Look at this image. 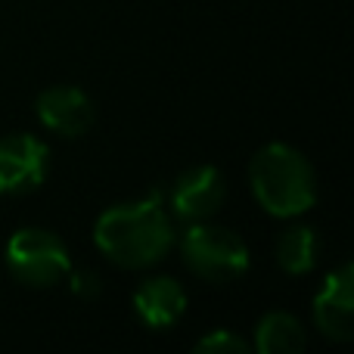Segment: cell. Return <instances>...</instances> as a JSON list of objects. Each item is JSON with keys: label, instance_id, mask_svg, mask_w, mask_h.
Masks as SVG:
<instances>
[{"label": "cell", "instance_id": "6da1fadb", "mask_svg": "<svg viewBox=\"0 0 354 354\" xmlns=\"http://www.w3.org/2000/svg\"><path fill=\"white\" fill-rule=\"evenodd\" d=\"M93 243L112 264L124 270H143L159 264L177 243L171 214L162 205V196L122 202L106 208L93 224Z\"/></svg>", "mask_w": 354, "mask_h": 354}, {"label": "cell", "instance_id": "7a4b0ae2", "mask_svg": "<svg viewBox=\"0 0 354 354\" xmlns=\"http://www.w3.org/2000/svg\"><path fill=\"white\" fill-rule=\"evenodd\" d=\"M249 187L270 218H299L317 202V174L305 153L289 143H268L249 162Z\"/></svg>", "mask_w": 354, "mask_h": 354}, {"label": "cell", "instance_id": "3957f363", "mask_svg": "<svg viewBox=\"0 0 354 354\" xmlns=\"http://www.w3.org/2000/svg\"><path fill=\"white\" fill-rule=\"evenodd\" d=\"M180 258L208 283H233L249 270V245L230 227L196 221L180 236Z\"/></svg>", "mask_w": 354, "mask_h": 354}, {"label": "cell", "instance_id": "277c9868", "mask_svg": "<svg viewBox=\"0 0 354 354\" xmlns=\"http://www.w3.org/2000/svg\"><path fill=\"white\" fill-rule=\"evenodd\" d=\"M6 270L12 280L31 289H50L62 283L72 270V255L62 236L44 230V227H22L6 243Z\"/></svg>", "mask_w": 354, "mask_h": 354}, {"label": "cell", "instance_id": "5b68a950", "mask_svg": "<svg viewBox=\"0 0 354 354\" xmlns=\"http://www.w3.org/2000/svg\"><path fill=\"white\" fill-rule=\"evenodd\" d=\"M50 149L35 134L0 137V196H25L47 177Z\"/></svg>", "mask_w": 354, "mask_h": 354}, {"label": "cell", "instance_id": "8992f818", "mask_svg": "<svg viewBox=\"0 0 354 354\" xmlns=\"http://www.w3.org/2000/svg\"><path fill=\"white\" fill-rule=\"evenodd\" d=\"M314 326L330 342H351L354 339V268L342 261L330 270L314 295Z\"/></svg>", "mask_w": 354, "mask_h": 354}, {"label": "cell", "instance_id": "52a82bcc", "mask_svg": "<svg viewBox=\"0 0 354 354\" xmlns=\"http://www.w3.org/2000/svg\"><path fill=\"white\" fill-rule=\"evenodd\" d=\"M227 196V180L214 165H196L187 168L168 189V205H171L174 218L196 224V221H208L212 214L221 212Z\"/></svg>", "mask_w": 354, "mask_h": 354}, {"label": "cell", "instance_id": "ba28073f", "mask_svg": "<svg viewBox=\"0 0 354 354\" xmlns=\"http://www.w3.org/2000/svg\"><path fill=\"white\" fill-rule=\"evenodd\" d=\"M35 109L41 124L47 131H53L56 137H81L97 122L93 100L81 87H72V84H53L47 91H41Z\"/></svg>", "mask_w": 354, "mask_h": 354}, {"label": "cell", "instance_id": "9c48e42d", "mask_svg": "<svg viewBox=\"0 0 354 354\" xmlns=\"http://www.w3.org/2000/svg\"><path fill=\"white\" fill-rule=\"evenodd\" d=\"M134 314L149 330H168L187 311V292L174 277H147L134 289Z\"/></svg>", "mask_w": 354, "mask_h": 354}, {"label": "cell", "instance_id": "30bf717a", "mask_svg": "<svg viewBox=\"0 0 354 354\" xmlns=\"http://www.w3.org/2000/svg\"><path fill=\"white\" fill-rule=\"evenodd\" d=\"M308 345L305 326L289 311H268L255 326L258 354H301Z\"/></svg>", "mask_w": 354, "mask_h": 354}, {"label": "cell", "instance_id": "8fae6325", "mask_svg": "<svg viewBox=\"0 0 354 354\" xmlns=\"http://www.w3.org/2000/svg\"><path fill=\"white\" fill-rule=\"evenodd\" d=\"M320 261V233L308 224H292L277 236V264L286 274H311Z\"/></svg>", "mask_w": 354, "mask_h": 354}, {"label": "cell", "instance_id": "7c38bea8", "mask_svg": "<svg viewBox=\"0 0 354 354\" xmlns=\"http://www.w3.org/2000/svg\"><path fill=\"white\" fill-rule=\"evenodd\" d=\"M196 354H249L252 345L230 330H212L193 345Z\"/></svg>", "mask_w": 354, "mask_h": 354}, {"label": "cell", "instance_id": "4fadbf2b", "mask_svg": "<svg viewBox=\"0 0 354 354\" xmlns=\"http://www.w3.org/2000/svg\"><path fill=\"white\" fill-rule=\"evenodd\" d=\"M68 286H72V292L78 295V299H87L93 301L100 292H103V280H100L97 270H68Z\"/></svg>", "mask_w": 354, "mask_h": 354}]
</instances>
